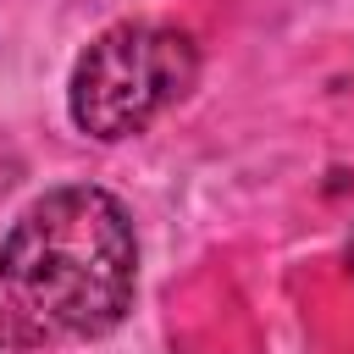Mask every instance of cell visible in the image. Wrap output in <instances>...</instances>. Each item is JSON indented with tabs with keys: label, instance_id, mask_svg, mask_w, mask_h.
<instances>
[{
	"label": "cell",
	"instance_id": "obj_1",
	"mask_svg": "<svg viewBox=\"0 0 354 354\" xmlns=\"http://www.w3.org/2000/svg\"><path fill=\"white\" fill-rule=\"evenodd\" d=\"M138 288V243L127 210L105 188H50L0 243V293L33 343L105 337Z\"/></svg>",
	"mask_w": 354,
	"mask_h": 354
},
{
	"label": "cell",
	"instance_id": "obj_2",
	"mask_svg": "<svg viewBox=\"0 0 354 354\" xmlns=\"http://www.w3.org/2000/svg\"><path fill=\"white\" fill-rule=\"evenodd\" d=\"M199 77L194 39L160 22H122L105 28L72 66V122L100 138H133L144 133L166 105H177Z\"/></svg>",
	"mask_w": 354,
	"mask_h": 354
},
{
	"label": "cell",
	"instance_id": "obj_3",
	"mask_svg": "<svg viewBox=\"0 0 354 354\" xmlns=\"http://www.w3.org/2000/svg\"><path fill=\"white\" fill-rule=\"evenodd\" d=\"M348 266H354V238H348Z\"/></svg>",
	"mask_w": 354,
	"mask_h": 354
}]
</instances>
